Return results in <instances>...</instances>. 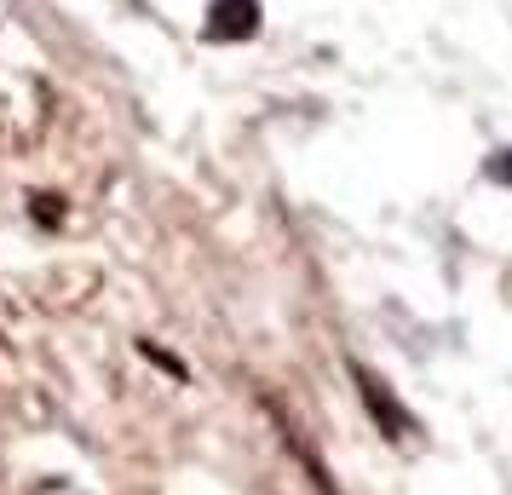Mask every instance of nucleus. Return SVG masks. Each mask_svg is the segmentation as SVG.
Instances as JSON below:
<instances>
[{"label":"nucleus","instance_id":"nucleus-1","mask_svg":"<svg viewBox=\"0 0 512 495\" xmlns=\"http://www.w3.org/2000/svg\"><path fill=\"white\" fill-rule=\"evenodd\" d=\"M346 369H351V380H357V392H363V409L380 421V432H386V438H409V432H415V415L392 398V386L374 375L369 363H357V357H346Z\"/></svg>","mask_w":512,"mask_h":495},{"label":"nucleus","instance_id":"nucleus-2","mask_svg":"<svg viewBox=\"0 0 512 495\" xmlns=\"http://www.w3.org/2000/svg\"><path fill=\"white\" fill-rule=\"evenodd\" d=\"M208 35L213 41H248V35H259V0H213Z\"/></svg>","mask_w":512,"mask_h":495},{"label":"nucleus","instance_id":"nucleus-3","mask_svg":"<svg viewBox=\"0 0 512 495\" xmlns=\"http://www.w3.org/2000/svg\"><path fill=\"white\" fill-rule=\"evenodd\" d=\"M489 173H495V179H507V185H512V150H501V156L489 162Z\"/></svg>","mask_w":512,"mask_h":495}]
</instances>
